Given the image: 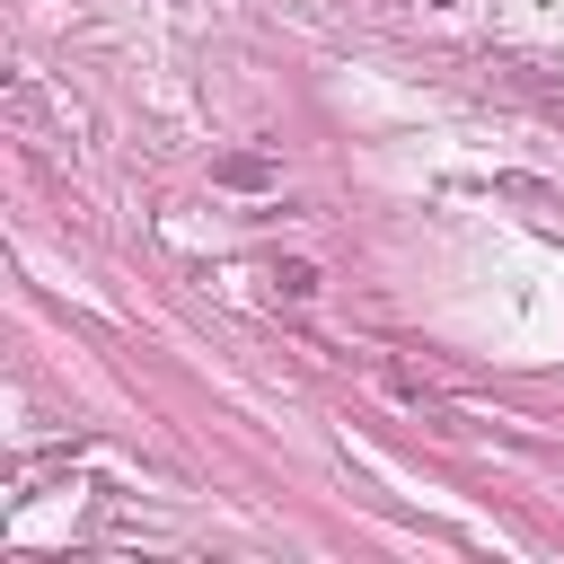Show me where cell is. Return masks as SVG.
Listing matches in <instances>:
<instances>
[{
	"mask_svg": "<svg viewBox=\"0 0 564 564\" xmlns=\"http://www.w3.org/2000/svg\"><path fill=\"white\" fill-rule=\"evenodd\" d=\"M264 282H273V300H317V264H308V256H282V264H264Z\"/></svg>",
	"mask_w": 564,
	"mask_h": 564,
	"instance_id": "obj_3",
	"label": "cell"
},
{
	"mask_svg": "<svg viewBox=\"0 0 564 564\" xmlns=\"http://www.w3.org/2000/svg\"><path fill=\"white\" fill-rule=\"evenodd\" d=\"M212 185H229V194H273L282 167H273L264 150H229V159H212Z\"/></svg>",
	"mask_w": 564,
	"mask_h": 564,
	"instance_id": "obj_2",
	"label": "cell"
},
{
	"mask_svg": "<svg viewBox=\"0 0 564 564\" xmlns=\"http://www.w3.org/2000/svg\"><path fill=\"white\" fill-rule=\"evenodd\" d=\"M9 132H18V141H35V150H44V141H70V150H79L97 123H88V106H79V97H62L44 70H18V79H9Z\"/></svg>",
	"mask_w": 564,
	"mask_h": 564,
	"instance_id": "obj_1",
	"label": "cell"
}]
</instances>
